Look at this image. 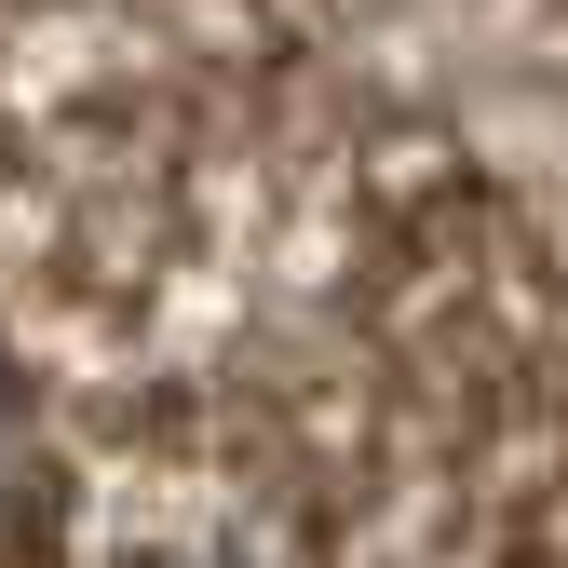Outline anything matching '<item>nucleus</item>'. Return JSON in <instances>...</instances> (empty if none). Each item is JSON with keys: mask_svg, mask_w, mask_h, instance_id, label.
<instances>
[{"mask_svg": "<svg viewBox=\"0 0 568 568\" xmlns=\"http://www.w3.org/2000/svg\"><path fill=\"white\" fill-rule=\"evenodd\" d=\"M14 14H28V0H0V28H14Z\"/></svg>", "mask_w": 568, "mask_h": 568, "instance_id": "f257e3e1", "label": "nucleus"}]
</instances>
